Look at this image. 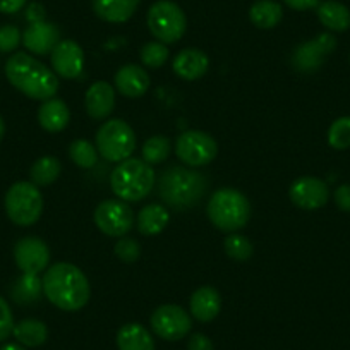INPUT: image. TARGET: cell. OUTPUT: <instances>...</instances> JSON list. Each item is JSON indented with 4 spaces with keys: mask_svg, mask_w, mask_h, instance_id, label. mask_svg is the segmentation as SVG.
Masks as SVG:
<instances>
[{
    "mask_svg": "<svg viewBox=\"0 0 350 350\" xmlns=\"http://www.w3.org/2000/svg\"><path fill=\"white\" fill-rule=\"evenodd\" d=\"M42 284L45 297L62 311H79L92 297L86 275L70 262H55L46 268Z\"/></svg>",
    "mask_w": 350,
    "mask_h": 350,
    "instance_id": "cell-1",
    "label": "cell"
},
{
    "mask_svg": "<svg viewBox=\"0 0 350 350\" xmlns=\"http://www.w3.org/2000/svg\"><path fill=\"white\" fill-rule=\"evenodd\" d=\"M210 183L200 172L186 167H168L157 180L158 196L165 206L186 211L198 206L206 196Z\"/></svg>",
    "mask_w": 350,
    "mask_h": 350,
    "instance_id": "cell-2",
    "label": "cell"
},
{
    "mask_svg": "<svg viewBox=\"0 0 350 350\" xmlns=\"http://www.w3.org/2000/svg\"><path fill=\"white\" fill-rule=\"evenodd\" d=\"M5 76L18 92L31 100L45 102L53 98L59 92V79L55 72L25 52L11 55L5 62Z\"/></svg>",
    "mask_w": 350,
    "mask_h": 350,
    "instance_id": "cell-3",
    "label": "cell"
},
{
    "mask_svg": "<svg viewBox=\"0 0 350 350\" xmlns=\"http://www.w3.org/2000/svg\"><path fill=\"white\" fill-rule=\"evenodd\" d=\"M157 184V175L151 165L139 158H127L113 168L110 187L119 200L137 203L148 198Z\"/></svg>",
    "mask_w": 350,
    "mask_h": 350,
    "instance_id": "cell-4",
    "label": "cell"
},
{
    "mask_svg": "<svg viewBox=\"0 0 350 350\" xmlns=\"http://www.w3.org/2000/svg\"><path fill=\"white\" fill-rule=\"evenodd\" d=\"M206 213L218 230L234 234L235 230H241L247 225L251 218V203L241 191L221 187L211 194Z\"/></svg>",
    "mask_w": 350,
    "mask_h": 350,
    "instance_id": "cell-5",
    "label": "cell"
},
{
    "mask_svg": "<svg viewBox=\"0 0 350 350\" xmlns=\"http://www.w3.org/2000/svg\"><path fill=\"white\" fill-rule=\"evenodd\" d=\"M5 213L12 224L31 227L40 220L43 211V196L33 183H16L5 194Z\"/></svg>",
    "mask_w": 350,
    "mask_h": 350,
    "instance_id": "cell-6",
    "label": "cell"
},
{
    "mask_svg": "<svg viewBox=\"0 0 350 350\" xmlns=\"http://www.w3.org/2000/svg\"><path fill=\"white\" fill-rule=\"evenodd\" d=\"M96 150L107 161L120 163L131 158L136 150V136L133 127L126 120H107L96 133Z\"/></svg>",
    "mask_w": 350,
    "mask_h": 350,
    "instance_id": "cell-7",
    "label": "cell"
},
{
    "mask_svg": "<svg viewBox=\"0 0 350 350\" xmlns=\"http://www.w3.org/2000/svg\"><path fill=\"white\" fill-rule=\"evenodd\" d=\"M148 28L158 42L177 43L187 29V18L172 0H158L148 11Z\"/></svg>",
    "mask_w": 350,
    "mask_h": 350,
    "instance_id": "cell-8",
    "label": "cell"
},
{
    "mask_svg": "<svg viewBox=\"0 0 350 350\" xmlns=\"http://www.w3.org/2000/svg\"><path fill=\"white\" fill-rule=\"evenodd\" d=\"M175 154L189 167H204L218 154V144L213 136L203 131H186L177 137Z\"/></svg>",
    "mask_w": 350,
    "mask_h": 350,
    "instance_id": "cell-9",
    "label": "cell"
},
{
    "mask_svg": "<svg viewBox=\"0 0 350 350\" xmlns=\"http://www.w3.org/2000/svg\"><path fill=\"white\" fill-rule=\"evenodd\" d=\"M336 49V38L332 33H321L309 42L301 43L294 49L291 64L295 72L312 74L321 69L323 62Z\"/></svg>",
    "mask_w": 350,
    "mask_h": 350,
    "instance_id": "cell-10",
    "label": "cell"
},
{
    "mask_svg": "<svg viewBox=\"0 0 350 350\" xmlns=\"http://www.w3.org/2000/svg\"><path fill=\"white\" fill-rule=\"evenodd\" d=\"M95 224L109 237H124L134 227V211L122 200H107L96 206Z\"/></svg>",
    "mask_w": 350,
    "mask_h": 350,
    "instance_id": "cell-11",
    "label": "cell"
},
{
    "mask_svg": "<svg viewBox=\"0 0 350 350\" xmlns=\"http://www.w3.org/2000/svg\"><path fill=\"white\" fill-rule=\"evenodd\" d=\"M151 328L160 338L168 342H177L189 335L193 323H191L189 312L180 306L165 304L154 309L151 314Z\"/></svg>",
    "mask_w": 350,
    "mask_h": 350,
    "instance_id": "cell-12",
    "label": "cell"
},
{
    "mask_svg": "<svg viewBox=\"0 0 350 350\" xmlns=\"http://www.w3.org/2000/svg\"><path fill=\"white\" fill-rule=\"evenodd\" d=\"M14 261L23 273L38 275L49 268L50 249L40 237H23L14 245Z\"/></svg>",
    "mask_w": 350,
    "mask_h": 350,
    "instance_id": "cell-13",
    "label": "cell"
},
{
    "mask_svg": "<svg viewBox=\"0 0 350 350\" xmlns=\"http://www.w3.org/2000/svg\"><path fill=\"white\" fill-rule=\"evenodd\" d=\"M292 203L302 210H319L328 203L329 189L325 180L318 177L306 175L301 179H295L288 189Z\"/></svg>",
    "mask_w": 350,
    "mask_h": 350,
    "instance_id": "cell-14",
    "label": "cell"
},
{
    "mask_svg": "<svg viewBox=\"0 0 350 350\" xmlns=\"http://www.w3.org/2000/svg\"><path fill=\"white\" fill-rule=\"evenodd\" d=\"M50 60L55 74L64 79H76L83 74L84 52L72 40H60L52 50Z\"/></svg>",
    "mask_w": 350,
    "mask_h": 350,
    "instance_id": "cell-15",
    "label": "cell"
},
{
    "mask_svg": "<svg viewBox=\"0 0 350 350\" xmlns=\"http://www.w3.org/2000/svg\"><path fill=\"white\" fill-rule=\"evenodd\" d=\"M60 42V29L55 25L46 21L31 23L23 33V43L26 49L36 55L52 53L57 43Z\"/></svg>",
    "mask_w": 350,
    "mask_h": 350,
    "instance_id": "cell-16",
    "label": "cell"
},
{
    "mask_svg": "<svg viewBox=\"0 0 350 350\" xmlns=\"http://www.w3.org/2000/svg\"><path fill=\"white\" fill-rule=\"evenodd\" d=\"M84 103H86L88 116L92 119H107L113 112V107H116V90L107 81L93 83L92 86L88 88Z\"/></svg>",
    "mask_w": 350,
    "mask_h": 350,
    "instance_id": "cell-17",
    "label": "cell"
},
{
    "mask_svg": "<svg viewBox=\"0 0 350 350\" xmlns=\"http://www.w3.org/2000/svg\"><path fill=\"white\" fill-rule=\"evenodd\" d=\"M116 88L127 98H139L150 88V76L144 67L126 64L116 72Z\"/></svg>",
    "mask_w": 350,
    "mask_h": 350,
    "instance_id": "cell-18",
    "label": "cell"
},
{
    "mask_svg": "<svg viewBox=\"0 0 350 350\" xmlns=\"http://www.w3.org/2000/svg\"><path fill=\"white\" fill-rule=\"evenodd\" d=\"M174 72L184 81L201 79L210 69V59L204 52L198 49H186L175 55Z\"/></svg>",
    "mask_w": 350,
    "mask_h": 350,
    "instance_id": "cell-19",
    "label": "cell"
},
{
    "mask_svg": "<svg viewBox=\"0 0 350 350\" xmlns=\"http://www.w3.org/2000/svg\"><path fill=\"white\" fill-rule=\"evenodd\" d=\"M221 308V297L218 291L211 285H204L200 287L189 301V311L194 319L201 323H210L213 321L218 316Z\"/></svg>",
    "mask_w": 350,
    "mask_h": 350,
    "instance_id": "cell-20",
    "label": "cell"
},
{
    "mask_svg": "<svg viewBox=\"0 0 350 350\" xmlns=\"http://www.w3.org/2000/svg\"><path fill=\"white\" fill-rule=\"evenodd\" d=\"M141 0H92L93 11L100 19L113 25L129 21Z\"/></svg>",
    "mask_w": 350,
    "mask_h": 350,
    "instance_id": "cell-21",
    "label": "cell"
},
{
    "mask_svg": "<svg viewBox=\"0 0 350 350\" xmlns=\"http://www.w3.org/2000/svg\"><path fill=\"white\" fill-rule=\"evenodd\" d=\"M69 107L59 98L45 100L38 110V122L46 133H60L69 126Z\"/></svg>",
    "mask_w": 350,
    "mask_h": 350,
    "instance_id": "cell-22",
    "label": "cell"
},
{
    "mask_svg": "<svg viewBox=\"0 0 350 350\" xmlns=\"http://www.w3.org/2000/svg\"><path fill=\"white\" fill-rule=\"evenodd\" d=\"M116 342L119 350H154L153 336L139 323L124 325L117 332Z\"/></svg>",
    "mask_w": 350,
    "mask_h": 350,
    "instance_id": "cell-23",
    "label": "cell"
},
{
    "mask_svg": "<svg viewBox=\"0 0 350 350\" xmlns=\"http://www.w3.org/2000/svg\"><path fill=\"white\" fill-rule=\"evenodd\" d=\"M168 221H170V213L167 206L160 203H151L137 213L136 225L137 230L143 235H158L167 228Z\"/></svg>",
    "mask_w": 350,
    "mask_h": 350,
    "instance_id": "cell-24",
    "label": "cell"
},
{
    "mask_svg": "<svg viewBox=\"0 0 350 350\" xmlns=\"http://www.w3.org/2000/svg\"><path fill=\"white\" fill-rule=\"evenodd\" d=\"M318 18L329 31H347L350 28V11L336 0H326L318 4Z\"/></svg>",
    "mask_w": 350,
    "mask_h": 350,
    "instance_id": "cell-25",
    "label": "cell"
},
{
    "mask_svg": "<svg viewBox=\"0 0 350 350\" xmlns=\"http://www.w3.org/2000/svg\"><path fill=\"white\" fill-rule=\"evenodd\" d=\"M284 18V8L275 0H258L249 11V19L256 28L271 29Z\"/></svg>",
    "mask_w": 350,
    "mask_h": 350,
    "instance_id": "cell-26",
    "label": "cell"
},
{
    "mask_svg": "<svg viewBox=\"0 0 350 350\" xmlns=\"http://www.w3.org/2000/svg\"><path fill=\"white\" fill-rule=\"evenodd\" d=\"M12 335L18 340L19 345L23 347H35L43 345L49 338V328L43 321L40 319H23L18 325H14V329H12Z\"/></svg>",
    "mask_w": 350,
    "mask_h": 350,
    "instance_id": "cell-27",
    "label": "cell"
},
{
    "mask_svg": "<svg viewBox=\"0 0 350 350\" xmlns=\"http://www.w3.org/2000/svg\"><path fill=\"white\" fill-rule=\"evenodd\" d=\"M43 292V284L38 275L23 273L11 287V297L16 304L29 306L40 301Z\"/></svg>",
    "mask_w": 350,
    "mask_h": 350,
    "instance_id": "cell-28",
    "label": "cell"
},
{
    "mask_svg": "<svg viewBox=\"0 0 350 350\" xmlns=\"http://www.w3.org/2000/svg\"><path fill=\"white\" fill-rule=\"evenodd\" d=\"M60 172H62V163L55 157H42L31 165L29 177L35 186H50L59 179Z\"/></svg>",
    "mask_w": 350,
    "mask_h": 350,
    "instance_id": "cell-29",
    "label": "cell"
},
{
    "mask_svg": "<svg viewBox=\"0 0 350 350\" xmlns=\"http://www.w3.org/2000/svg\"><path fill=\"white\" fill-rule=\"evenodd\" d=\"M172 143L165 136H153L143 144V160L148 165H160L161 161L170 157Z\"/></svg>",
    "mask_w": 350,
    "mask_h": 350,
    "instance_id": "cell-30",
    "label": "cell"
},
{
    "mask_svg": "<svg viewBox=\"0 0 350 350\" xmlns=\"http://www.w3.org/2000/svg\"><path fill=\"white\" fill-rule=\"evenodd\" d=\"M96 146H93L90 141L86 139H76L70 143L69 146V157L74 161V165L81 168H93L98 160V153H96Z\"/></svg>",
    "mask_w": 350,
    "mask_h": 350,
    "instance_id": "cell-31",
    "label": "cell"
},
{
    "mask_svg": "<svg viewBox=\"0 0 350 350\" xmlns=\"http://www.w3.org/2000/svg\"><path fill=\"white\" fill-rule=\"evenodd\" d=\"M225 252L234 261H247L254 254V245L245 235L230 234L225 239Z\"/></svg>",
    "mask_w": 350,
    "mask_h": 350,
    "instance_id": "cell-32",
    "label": "cell"
},
{
    "mask_svg": "<svg viewBox=\"0 0 350 350\" xmlns=\"http://www.w3.org/2000/svg\"><path fill=\"white\" fill-rule=\"evenodd\" d=\"M328 144L340 151L350 148V117H340L329 126Z\"/></svg>",
    "mask_w": 350,
    "mask_h": 350,
    "instance_id": "cell-33",
    "label": "cell"
},
{
    "mask_svg": "<svg viewBox=\"0 0 350 350\" xmlns=\"http://www.w3.org/2000/svg\"><path fill=\"white\" fill-rule=\"evenodd\" d=\"M168 60V49L161 42H148L141 49V62L148 69H158Z\"/></svg>",
    "mask_w": 350,
    "mask_h": 350,
    "instance_id": "cell-34",
    "label": "cell"
},
{
    "mask_svg": "<svg viewBox=\"0 0 350 350\" xmlns=\"http://www.w3.org/2000/svg\"><path fill=\"white\" fill-rule=\"evenodd\" d=\"M117 258L124 262H136L141 258V245L139 242L134 241L129 237H120V241L117 242L116 247H113Z\"/></svg>",
    "mask_w": 350,
    "mask_h": 350,
    "instance_id": "cell-35",
    "label": "cell"
},
{
    "mask_svg": "<svg viewBox=\"0 0 350 350\" xmlns=\"http://www.w3.org/2000/svg\"><path fill=\"white\" fill-rule=\"evenodd\" d=\"M21 42H23V35L21 31H19L18 26L8 25L0 28V52H4V53L14 52Z\"/></svg>",
    "mask_w": 350,
    "mask_h": 350,
    "instance_id": "cell-36",
    "label": "cell"
},
{
    "mask_svg": "<svg viewBox=\"0 0 350 350\" xmlns=\"http://www.w3.org/2000/svg\"><path fill=\"white\" fill-rule=\"evenodd\" d=\"M14 329V316H12L11 306L5 299L0 297V342H4Z\"/></svg>",
    "mask_w": 350,
    "mask_h": 350,
    "instance_id": "cell-37",
    "label": "cell"
},
{
    "mask_svg": "<svg viewBox=\"0 0 350 350\" xmlns=\"http://www.w3.org/2000/svg\"><path fill=\"white\" fill-rule=\"evenodd\" d=\"M335 203L340 210L350 213V184H343V186L336 187Z\"/></svg>",
    "mask_w": 350,
    "mask_h": 350,
    "instance_id": "cell-38",
    "label": "cell"
},
{
    "mask_svg": "<svg viewBox=\"0 0 350 350\" xmlns=\"http://www.w3.org/2000/svg\"><path fill=\"white\" fill-rule=\"evenodd\" d=\"M187 350H215L213 342L203 333H194L187 343Z\"/></svg>",
    "mask_w": 350,
    "mask_h": 350,
    "instance_id": "cell-39",
    "label": "cell"
},
{
    "mask_svg": "<svg viewBox=\"0 0 350 350\" xmlns=\"http://www.w3.org/2000/svg\"><path fill=\"white\" fill-rule=\"evenodd\" d=\"M26 0H0V12L4 14H16L25 8Z\"/></svg>",
    "mask_w": 350,
    "mask_h": 350,
    "instance_id": "cell-40",
    "label": "cell"
},
{
    "mask_svg": "<svg viewBox=\"0 0 350 350\" xmlns=\"http://www.w3.org/2000/svg\"><path fill=\"white\" fill-rule=\"evenodd\" d=\"M284 2L294 11H309L318 8L319 4V0H284Z\"/></svg>",
    "mask_w": 350,
    "mask_h": 350,
    "instance_id": "cell-41",
    "label": "cell"
},
{
    "mask_svg": "<svg viewBox=\"0 0 350 350\" xmlns=\"http://www.w3.org/2000/svg\"><path fill=\"white\" fill-rule=\"evenodd\" d=\"M26 18L29 19V23H40L45 21V9L40 4H31L26 11Z\"/></svg>",
    "mask_w": 350,
    "mask_h": 350,
    "instance_id": "cell-42",
    "label": "cell"
},
{
    "mask_svg": "<svg viewBox=\"0 0 350 350\" xmlns=\"http://www.w3.org/2000/svg\"><path fill=\"white\" fill-rule=\"evenodd\" d=\"M0 350H26V349L23 345H19V343H5Z\"/></svg>",
    "mask_w": 350,
    "mask_h": 350,
    "instance_id": "cell-43",
    "label": "cell"
},
{
    "mask_svg": "<svg viewBox=\"0 0 350 350\" xmlns=\"http://www.w3.org/2000/svg\"><path fill=\"white\" fill-rule=\"evenodd\" d=\"M4 134H5V122L4 119H2V116H0V141H2Z\"/></svg>",
    "mask_w": 350,
    "mask_h": 350,
    "instance_id": "cell-44",
    "label": "cell"
}]
</instances>
